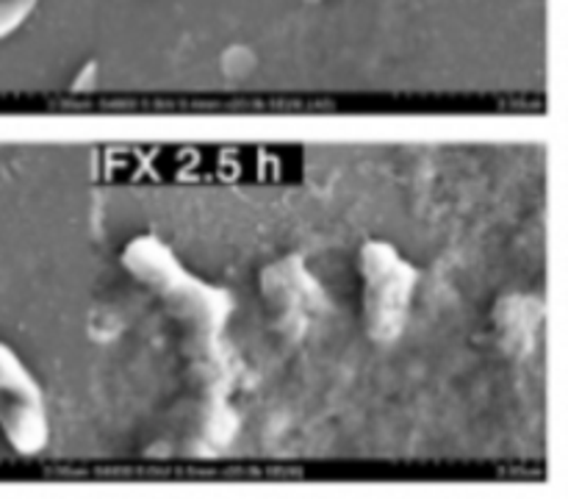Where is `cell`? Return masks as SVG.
Returning <instances> with one entry per match:
<instances>
[{
	"label": "cell",
	"instance_id": "obj_4",
	"mask_svg": "<svg viewBox=\"0 0 568 499\" xmlns=\"http://www.w3.org/2000/svg\"><path fill=\"white\" fill-rule=\"evenodd\" d=\"M37 6L39 0H0V42L20 31Z\"/></svg>",
	"mask_w": 568,
	"mask_h": 499
},
{
	"label": "cell",
	"instance_id": "obj_6",
	"mask_svg": "<svg viewBox=\"0 0 568 499\" xmlns=\"http://www.w3.org/2000/svg\"><path fill=\"white\" fill-rule=\"evenodd\" d=\"M308 3H320V0H308Z\"/></svg>",
	"mask_w": 568,
	"mask_h": 499
},
{
	"label": "cell",
	"instance_id": "obj_3",
	"mask_svg": "<svg viewBox=\"0 0 568 499\" xmlns=\"http://www.w3.org/2000/svg\"><path fill=\"white\" fill-rule=\"evenodd\" d=\"M0 432L22 458H37L50 441V414L42 386L6 342H0Z\"/></svg>",
	"mask_w": 568,
	"mask_h": 499
},
{
	"label": "cell",
	"instance_id": "obj_5",
	"mask_svg": "<svg viewBox=\"0 0 568 499\" xmlns=\"http://www.w3.org/2000/svg\"><path fill=\"white\" fill-rule=\"evenodd\" d=\"M98 86V61H87L72 81V92H92Z\"/></svg>",
	"mask_w": 568,
	"mask_h": 499
},
{
	"label": "cell",
	"instance_id": "obj_2",
	"mask_svg": "<svg viewBox=\"0 0 568 499\" xmlns=\"http://www.w3.org/2000/svg\"><path fill=\"white\" fill-rule=\"evenodd\" d=\"M358 269L364 283L366 336L377 344L397 342L408 325L419 272L394 244L383 238L364 242Z\"/></svg>",
	"mask_w": 568,
	"mask_h": 499
},
{
	"label": "cell",
	"instance_id": "obj_1",
	"mask_svg": "<svg viewBox=\"0 0 568 499\" xmlns=\"http://www.w3.org/2000/svg\"><path fill=\"white\" fill-rule=\"evenodd\" d=\"M122 266L166 305L200 358L214 360L233 310L231 294L194 277L175 253L150 233L131 238L122 249Z\"/></svg>",
	"mask_w": 568,
	"mask_h": 499
}]
</instances>
